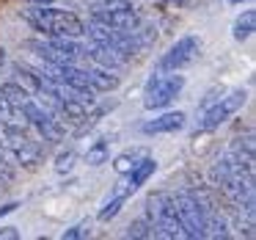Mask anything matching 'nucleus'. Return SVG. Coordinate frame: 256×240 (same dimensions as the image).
I'll return each mask as SVG.
<instances>
[{
	"instance_id": "f3484780",
	"label": "nucleus",
	"mask_w": 256,
	"mask_h": 240,
	"mask_svg": "<svg viewBox=\"0 0 256 240\" xmlns=\"http://www.w3.org/2000/svg\"><path fill=\"white\" fill-rule=\"evenodd\" d=\"M12 124H28L22 119V113L6 100V97L0 94V127H12Z\"/></svg>"
},
{
	"instance_id": "b1692460",
	"label": "nucleus",
	"mask_w": 256,
	"mask_h": 240,
	"mask_svg": "<svg viewBox=\"0 0 256 240\" xmlns=\"http://www.w3.org/2000/svg\"><path fill=\"white\" fill-rule=\"evenodd\" d=\"M30 6H52V3H56V0H28Z\"/></svg>"
},
{
	"instance_id": "423d86ee",
	"label": "nucleus",
	"mask_w": 256,
	"mask_h": 240,
	"mask_svg": "<svg viewBox=\"0 0 256 240\" xmlns=\"http://www.w3.org/2000/svg\"><path fill=\"white\" fill-rule=\"evenodd\" d=\"M91 23L108 25L113 31H135L140 25V14L127 0H105L102 6H96L91 12Z\"/></svg>"
},
{
	"instance_id": "f257e3e1",
	"label": "nucleus",
	"mask_w": 256,
	"mask_h": 240,
	"mask_svg": "<svg viewBox=\"0 0 256 240\" xmlns=\"http://www.w3.org/2000/svg\"><path fill=\"white\" fill-rule=\"evenodd\" d=\"M25 20L34 31L44 36H72L80 39L86 36V23L72 12H64V9H52V6H30L25 12Z\"/></svg>"
},
{
	"instance_id": "a211bd4d",
	"label": "nucleus",
	"mask_w": 256,
	"mask_h": 240,
	"mask_svg": "<svg viewBox=\"0 0 256 240\" xmlns=\"http://www.w3.org/2000/svg\"><path fill=\"white\" fill-rule=\"evenodd\" d=\"M140 157H144V152H140V149H127V152H122V155L113 160V168H116V174H122V177H124V174H127L130 168L140 160Z\"/></svg>"
},
{
	"instance_id": "7ed1b4c3",
	"label": "nucleus",
	"mask_w": 256,
	"mask_h": 240,
	"mask_svg": "<svg viewBox=\"0 0 256 240\" xmlns=\"http://www.w3.org/2000/svg\"><path fill=\"white\" fill-rule=\"evenodd\" d=\"M146 221L154 229V237H184L174 207V193L157 190L146 199Z\"/></svg>"
},
{
	"instance_id": "ddd939ff",
	"label": "nucleus",
	"mask_w": 256,
	"mask_h": 240,
	"mask_svg": "<svg viewBox=\"0 0 256 240\" xmlns=\"http://www.w3.org/2000/svg\"><path fill=\"white\" fill-rule=\"evenodd\" d=\"M130 190H127V185L122 182V188H116L113 190V196L110 199L105 201V204H102V210H100V221H110V218H116L118 212H122V207L127 204V199H130Z\"/></svg>"
},
{
	"instance_id": "20e7f679",
	"label": "nucleus",
	"mask_w": 256,
	"mask_h": 240,
	"mask_svg": "<svg viewBox=\"0 0 256 240\" xmlns=\"http://www.w3.org/2000/svg\"><path fill=\"white\" fill-rule=\"evenodd\" d=\"M184 89V75L179 72H157L146 80L144 89V108L146 111H162L168 108Z\"/></svg>"
},
{
	"instance_id": "4468645a",
	"label": "nucleus",
	"mask_w": 256,
	"mask_h": 240,
	"mask_svg": "<svg viewBox=\"0 0 256 240\" xmlns=\"http://www.w3.org/2000/svg\"><path fill=\"white\" fill-rule=\"evenodd\" d=\"M254 31H256V12H242L237 20H234V25H232V36L237 42L250 39Z\"/></svg>"
},
{
	"instance_id": "bb28decb",
	"label": "nucleus",
	"mask_w": 256,
	"mask_h": 240,
	"mask_svg": "<svg viewBox=\"0 0 256 240\" xmlns=\"http://www.w3.org/2000/svg\"><path fill=\"white\" fill-rule=\"evenodd\" d=\"M228 3H232V6H237V3H250V0H228Z\"/></svg>"
},
{
	"instance_id": "393cba45",
	"label": "nucleus",
	"mask_w": 256,
	"mask_h": 240,
	"mask_svg": "<svg viewBox=\"0 0 256 240\" xmlns=\"http://www.w3.org/2000/svg\"><path fill=\"white\" fill-rule=\"evenodd\" d=\"M6 67V50H3V47H0V69Z\"/></svg>"
},
{
	"instance_id": "f03ea898",
	"label": "nucleus",
	"mask_w": 256,
	"mask_h": 240,
	"mask_svg": "<svg viewBox=\"0 0 256 240\" xmlns=\"http://www.w3.org/2000/svg\"><path fill=\"white\" fill-rule=\"evenodd\" d=\"M3 144H6L8 155L14 157V163H20L22 168H39L44 160V149L42 144L30 135L28 124H12V127H0Z\"/></svg>"
},
{
	"instance_id": "5701e85b",
	"label": "nucleus",
	"mask_w": 256,
	"mask_h": 240,
	"mask_svg": "<svg viewBox=\"0 0 256 240\" xmlns=\"http://www.w3.org/2000/svg\"><path fill=\"white\" fill-rule=\"evenodd\" d=\"M17 207H20V201H8V204H3V207H0V218L8 215V212H14Z\"/></svg>"
},
{
	"instance_id": "aec40b11",
	"label": "nucleus",
	"mask_w": 256,
	"mask_h": 240,
	"mask_svg": "<svg viewBox=\"0 0 256 240\" xmlns=\"http://www.w3.org/2000/svg\"><path fill=\"white\" fill-rule=\"evenodd\" d=\"M127 234L130 237H154V229H152V223L146 218H140V221H132L127 226Z\"/></svg>"
},
{
	"instance_id": "9d476101",
	"label": "nucleus",
	"mask_w": 256,
	"mask_h": 240,
	"mask_svg": "<svg viewBox=\"0 0 256 240\" xmlns=\"http://www.w3.org/2000/svg\"><path fill=\"white\" fill-rule=\"evenodd\" d=\"M83 58H91V61L96 64V67H102V69H110V72H116L118 67H124V58H118L113 50H108V47H102V45H83Z\"/></svg>"
},
{
	"instance_id": "6ab92c4d",
	"label": "nucleus",
	"mask_w": 256,
	"mask_h": 240,
	"mask_svg": "<svg viewBox=\"0 0 256 240\" xmlns=\"http://www.w3.org/2000/svg\"><path fill=\"white\" fill-rule=\"evenodd\" d=\"M74 160H78V152H74L72 146H69V149H64V152H58V157H56V171H58V174L72 171Z\"/></svg>"
},
{
	"instance_id": "4be33fe9",
	"label": "nucleus",
	"mask_w": 256,
	"mask_h": 240,
	"mask_svg": "<svg viewBox=\"0 0 256 240\" xmlns=\"http://www.w3.org/2000/svg\"><path fill=\"white\" fill-rule=\"evenodd\" d=\"M0 237H6V240H17V237H20V232H17L14 226H3V229H0Z\"/></svg>"
},
{
	"instance_id": "39448f33",
	"label": "nucleus",
	"mask_w": 256,
	"mask_h": 240,
	"mask_svg": "<svg viewBox=\"0 0 256 240\" xmlns=\"http://www.w3.org/2000/svg\"><path fill=\"white\" fill-rule=\"evenodd\" d=\"M174 207H176V218H179V226H182L184 237H206L201 190H179L174 196Z\"/></svg>"
},
{
	"instance_id": "dca6fc26",
	"label": "nucleus",
	"mask_w": 256,
	"mask_h": 240,
	"mask_svg": "<svg viewBox=\"0 0 256 240\" xmlns=\"http://www.w3.org/2000/svg\"><path fill=\"white\" fill-rule=\"evenodd\" d=\"M0 94L6 97V100L12 102L14 108H20L25 100H30V97H34V94H30V91L25 89L22 83H20V80H6V83L0 86Z\"/></svg>"
},
{
	"instance_id": "9b49d317",
	"label": "nucleus",
	"mask_w": 256,
	"mask_h": 240,
	"mask_svg": "<svg viewBox=\"0 0 256 240\" xmlns=\"http://www.w3.org/2000/svg\"><path fill=\"white\" fill-rule=\"evenodd\" d=\"M154 171H157V160H154V157H146V155H144V157H140V160L135 163L132 168H130L127 174H124V177H127V179H124L127 190H130V193H135V190H138L140 185H144V182H146V179H149Z\"/></svg>"
},
{
	"instance_id": "6e6552de",
	"label": "nucleus",
	"mask_w": 256,
	"mask_h": 240,
	"mask_svg": "<svg viewBox=\"0 0 256 240\" xmlns=\"http://www.w3.org/2000/svg\"><path fill=\"white\" fill-rule=\"evenodd\" d=\"M198 50H201L198 36H182V39H176L168 47V53L160 56L157 72H182L184 67H190L198 58Z\"/></svg>"
},
{
	"instance_id": "f8f14e48",
	"label": "nucleus",
	"mask_w": 256,
	"mask_h": 240,
	"mask_svg": "<svg viewBox=\"0 0 256 240\" xmlns=\"http://www.w3.org/2000/svg\"><path fill=\"white\" fill-rule=\"evenodd\" d=\"M86 80L94 91H113L118 86V78L110 72V69H102V67H86Z\"/></svg>"
},
{
	"instance_id": "1a4fd4ad",
	"label": "nucleus",
	"mask_w": 256,
	"mask_h": 240,
	"mask_svg": "<svg viewBox=\"0 0 256 240\" xmlns=\"http://www.w3.org/2000/svg\"><path fill=\"white\" fill-rule=\"evenodd\" d=\"M188 116L182 111H168V113H160V116L149 119L144 124V133L146 135H162V133H176V130L184 127Z\"/></svg>"
},
{
	"instance_id": "2eb2a0df",
	"label": "nucleus",
	"mask_w": 256,
	"mask_h": 240,
	"mask_svg": "<svg viewBox=\"0 0 256 240\" xmlns=\"http://www.w3.org/2000/svg\"><path fill=\"white\" fill-rule=\"evenodd\" d=\"M110 138H96L94 144L86 149V163L88 166H102V163H108V157H110Z\"/></svg>"
},
{
	"instance_id": "0eeeda50",
	"label": "nucleus",
	"mask_w": 256,
	"mask_h": 240,
	"mask_svg": "<svg viewBox=\"0 0 256 240\" xmlns=\"http://www.w3.org/2000/svg\"><path fill=\"white\" fill-rule=\"evenodd\" d=\"M245 100H248V94H245L242 89H237V91H228V94L220 97V100L210 102L206 111L201 113L198 124H196V133H210V130H218L228 116H234V113L245 105Z\"/></svg>"
},
{
	"instance_id": "a878e982",
	"label": "nucleus",
	"mask_w": 256,
	"mask_h": 240,
	"mask_svg": "<svg viewBox=\"0 0 256 240\" xmlns=\"http://www.w3.org/2000/svg\"><path fill=\"white\" fill-rule=\"evenodd\" d=\"M171 3H174V6H188L190 0H171Z\"/></svg>"
},
{
	"instance_id": "412c9836",
	"label": "nucleus",
	"mask_w": 256,
	"mask_h": 240,
	"mask_svg": "<svg viewBox=\"0 0 256 240\" xmlns=\"http://www.w3.org/2000/svg\"><path fill=\"white\" fill-rule=\"evenodd\" d=\"M91 234V221H80V223H74L72 229H66L64 232V240H74V237H88Z\"/></svg>"
}]
</instances>
